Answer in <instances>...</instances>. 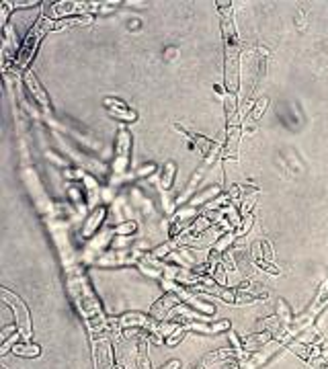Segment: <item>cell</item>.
Returning a JSON list of instances; mask_svg holds the SVG:
<instances>
[{
  "label": "cell",
  "mask_w": 328,
  "mask_h": 369,
  "mask_svg": "<svg viewBox=\"0 0 328 369\" xmlns=\"http://www.w3.org/2000/svg\"><path fill=\"white\" fill-rule=\"evenodd\" d=\"M267 103H269L267 98H260V100L256 103V107H258V109H256V111L252 113V119H254V121H256V119H260V111H265V107H267Z\"/></svg>",
  "instance_id": "cell-15"
},
{
  "label": "cell",
  "mask_w": 328,
  "mask_h": 369,
  "mask_svg": "<svg viewBox=\"0 0 328 369\" xmlns=\"http://www.w3.org/2000/svg\"><path fill=\"white\" fill-rule=\"evenodd\" d=\"M256 195H258V193H252L250 197H246V199L242 201V207H240V214H242V216H246V214L250 212V207H252V203H254Z\"/></svg>",
  "instance_id": "cell-14"
},
{
  "label": "cell",
  "mask_w": 328,
  "mask_h": 369,
  "mask_svg": "<svg viewBox=\"0 0 328 369\" xmlns=\"http://www.w3.org/2000/svg\"><path fill=\"white\" fill-rule=\"evenodd\" d=\"M134 230H136V224H134V222H127V224H123L121 228H117L115 232H117V234H127V232H134Z\"/></svg>",
  "instance_id": "cell-16"
},
{
  "label": "cell",
  "mask_w": 328,
  "mask_h": 369,
  "mask_svg": "<svg viewBox=\"0 0 328 369\" xmlns=\"http://www.w3.org/2000/svg\"><path fill=\"white\" fill-rule=\"evenodd\" d=\"M25 84H27V88L31 90V94L35 96V100H39L41 107H43L45 111H49V98L45 96V92H43V88L39 86V82H37V78L33 76V72H25Z\"/></svg>",
  "instance_id": "cell-4"
},
{
  "label": "cell",
  "mask_w": 328,
  "mask_h": 369,
  "mask_svg": "<svg viewBox=\"0 0 328 369\" xmlns=\"http://www.w3.org/2000/svg\"><path fill=\"white\" fill-rule=\"evenodd\" d=\"M3 297H5V301L15 310L17 322H19V328H21V334H23L25 339H31V320H29V312H27L25 304H23L17 295H13L9 289H3Z\"/></svg>",
  "instance_id": "cell-2"
},
{
  "label": "cell",
  "mask_w": 328,
  "mask_h": 369,
  "mask_svg": "<svg viewBox=\"0 0 328 369\" xmlns=\"http://www.w3.org/2000/svg\"><path fill=\"white\" fill-rule=\"evenodd\" d=\"M129 150H132V136L127 129H121L119 131V138H117V146H115V162H113V171L115 175H121L125 173L127 164H129Z\"/></svg>",
  "instance_id": "cell-3"
},
{
  "label": "cell",
  "mask_w": 328,
  "mask_h": 369,
  "mask_svg": "<svg viewBox=\"0 0 328 369\" xmlns=\"http://www.w3.org/2000/svg\"><path fill=\"white\" fill-rule=\"evenodd\" d=\"M277 314H279V320H283V322H291V312H289V308L285 306V301H279V306H277Z\"/></svg>",
  "instance_id": "cell-13"
},
{
  "label": "cell",
  "mask_w": 328,
  "mask_h": 369,
  "mask_svg": "<svg viewBox=\"0 0 328 369\" xmlns=\"http://www.w3.org/2000/svg\"><path fill=\"white\" fill-rule=\"evenodd\" d=\"M215 195H220V187H207L201 195H197L195 199H191V207H197V205H201V203H205L209 197H215Z\"/></svg>",
  "instance_id": "cell-9"
},
{
  "label": "cell",
  "mask_w": 328,
  "mask_h": 369,
  "mask_svg": "<svg viewBox=\"0 0 328 369\" xmlns=\"http://www.w3.org/2000/svg\"><path fill=\"white\" fill-rule=\"evenodd\" d=\"M230 324L224 320V322H217L213 326H207V324H187L189 330H199V332H220V330H226Z\"/></svg>",
  "instance_id": "cell-8"
},
{
  "label": "cell",
  "mask_w": 328,
  "mask_h": 369,
  "mask_svg": "<svg viewBox=\"0 0 328 369\" xmlns=\"http://www.w3.org/2000/svg\"><path fill=\"white\" fill-rule=\"evenodd\" d=\"M119 326H150V320L142 314H125L119 318Z\"/></svg>",
  "instance_id": "cell-6"
},
{
  "label": "cell",
  "mask_w": 328,
  "mask_h": 369,
  "mask_svg": "<svg viewBox=\"0 0 328 369\" xmlns=\"http://www.w3.org/2000/svg\"><path fill=\"white\" fill-rule=\"evenodd\" d=\"M109 113H111L113 117L125 119V121H136V119H138L136 111H132V109H127V107H117V109H109Z\"/></svg>",
  "instance_id": "cell-10"
},
{
  "label": "cell",
  "mask_w": 328,
  "mask_h": 369,
  "mask_svg": "<svg viewBox=\"0 0 328 369\" xmlns=\"http://www.w3.org/2000/svg\"><path fill=\"white\" fill-rule=\"evenodd\" d=\"M47 29H53V21H49V19H47L43 25L39 23V25H35V27L29 31L27 39L23 41V45H21V49H19L17 62H15L17 70H25V68H27V64L31 62V58H33V54H35V49H37V45H39V41L43 39V35H45Z\"/></svg>",
  "instance_id": "cell-1"
},
{
  "label": "cell",
  "mask_w": 328,
  "mask_h": 369,
  "mask_svg": "<svg viewBox=\"0 0 328 369\" xmlns=\"http://www.w3.org/2000/svg\"><path fill=\"white\" fill-rule=\"evenodd\" d=\"M177 367H181V363H179V361H173V363H169L164 369H177Z\"/></svg>",
  "instance_id": "cell-18"
},
{
  "label": "cell",
  "mask_w": 328,
  "mask_h": 369,
  "mask_svg": "<svg viewBox=\"0 0 328 369\" xmlns=\"http://www.w3.org/2000/svg\"><path fill=\"white\" fill-rule=\"evenodd\" d=\"M175 304H177V295H175V293L167 295V297H164V299H160V301H158V304L152 308V316H154L156 320L164 318V314H167V310H169V308H173Z\"/></svg>",
  "instance_id": "cell-5"
},
{
  "label": "cell",
  "mask_w": 328,
  "mask_h": 369,
  "mask_svg": "<svg viewBox=\"0 0 328 369\" xmlns=\"http://www.w3.org/2000/svg\"><path fill=\"white\" fill-rule=\"evenodd\" d=\"M152 171H156V166H154V164H148V166H142V169L138 171V177H146V175H152Z\"/></svg>",
  "instance_id": "cell-17"
},
{
  "label": "cell",
  "mask_w": 328,
  "mask_h": 369,
  "mask_svg": "<svg viewBox=\"0 0 328 369\" xmlns=\"http://www.w3.org/2000/svg\"><path fill=\"white\" fill-rule=\"evenodd\" d=\"M15 353L17 355H23V357H37L39 355V347H35V345H27V347L15 345Z\"/></svg>",
  "instance_id": "cell-11"
},
{
  "label": "cell",
  "mask_w": 328,
  "mask_h": 369,
  "mask_svg": "<svg viewBox=\"0 0 328 369\" xmlns=\"http://www.w3.org/2000/svg\"><path fill=\"white\" fill-rule=\"evenodd\" d=\"M103 218H105V207H99L96 212H94V214L90 216V220H88V224L84 226L82 234H84V236H90V234H92V232H94V230L99 228V224L103 222Z\"/></svg>",
  "instance_id": "cell-7"
},
{
  "label": "cell",
  "mask_w": 328,
  "mask_h": 369,
  "mask_svg": "<svg viewBox=\"0 0 328 369\" xmlns=\"http://www.w3.org/2000/svg\"><path fill=\"white\" fill-rule=\"evenodd\" d=\"M173 175H175V164H173V162H169V164H167V173H164V177H162V189H164V191H167V189L171 187Z\"/></svg>",
  "instance_id": "cell-12"
}]
</instances>
